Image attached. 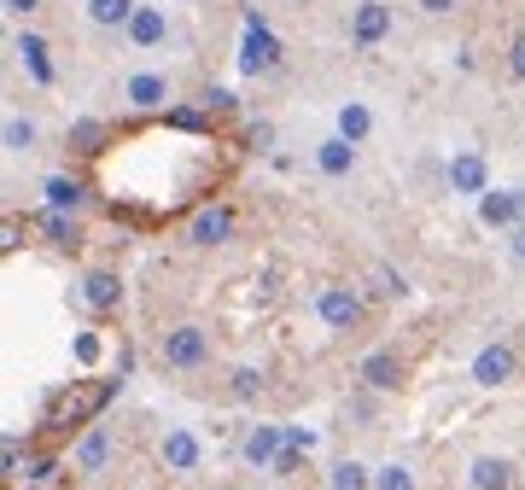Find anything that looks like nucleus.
<instances>
[{"instance_id":"5701e85b","label":"nucleus","mask_w":525,"mask_h":490,"mask_svg":"<svg viewBox=\"0 0 525 490\" xmlns=\"http://www.w3.org/2000/svg\"><path fill=\"white\" fill-rule=\"evenodd\" d=\"M368 135H374V111H368L362 100H345V105H339V140L362 146Z\"/></svg>"},{"instance_id":"7c9ffc66","label":"nucleus","mask_w":525,"mask_h":490,"mask_svg":"<svg viewBox=\"0 0 525 490\" xmlns=\"http://www.w3.org/2000/svg\"><path fill=\"white\" fill-rule=\"evenodd\" d=\"M53 473H59V455H35L30 461V485H47Z\"/></svg>"},{"instance_id":"a211bd4d","label":"nucleus","mask_w":525,"mask_h":490,"mask_svg":"<svg viewBox=\"0 0 525 490\" xmlns=\"http://www.w3.org/2000/svg\"><path fill=\"white\" fill-rule=\"evenodd\" d=\"M129 47H158L164 35H170V18H164V6H135V18H129Z\"/></svg>"},{"instance_id":"c756f323","label":"nucleus","mask_w":525,"mask_h":490,"mask_svg":"<svg viewBox=\"0 0 525 490\" xmlns=\"http://www.w3.org/2000/svg\"><path fill=\"white\" fill-rule=\"evenodd\" d=\"M374 292H380V298H403V292H409V280L397 275V269H385V263H380V269H374Z\"/></svg>"},{"instance_id":"2eb2a0df","label":"nucleus","mask_w":525,"mask_h":490,"mask_svg":"<svg viewBox=\"0 0 525 490\" xmlns=\"http://www.w3.org/2000/svg\"><path fill=\"white\" fill-rule=\"evenodd\" d=\"M82 304H88V315H111L117 304H123V280L111 275V269H88V280H82Z\"/></svg>"},{"instance_id":"ea45409f","label":"nucleus","mask_w":525,"mask_h":490,"mask_svg":"<svg viewBox=\"0 0 525 490\" xmlns=\"http://www.w3.org/2000/svg\"><path fill=\"white\" fill-rule=\"evenodd\" d=\"M35 6H41V0H6V12H12V18H24V12H35Z\"/></svg>"},{"instance_id":"393cba45","label":"nucleus","mask_w":525,"mask_h":490,"mask_svg":"<svg viewBox=\"0 0 525 490\" xmlns=\"http://www.w3.org/2000/svg\"><path fill=\"white\" fill-rule=\"evenodd\" d=\"M327 485L333 490H374V467H362V461H339V467H333V479H327Z\"/></svg>"},{"instance_id":"b1692460","label":"nucleus","mask_w":525,"mask_h":490,"mask_svg":"<svg viewBox=\"0 0 525 490\" xmlns=\"http://www.w3.org/2000/svg\"><path fill=\"white\" fill-rule=\"evenodd\" d=\"M135 6H140V0H88V18H94L100 30H129Z\"/></svg>"},{"instance_id":"f8f14e48","label":"nucleus","mask_w":525,"mask_h":490,"mask_svg":"<svg viewBox=\"0 0 525 490\" xmlns=\"http://www.w3.org/2000/svg\"><path fill=\"white\" fill-rule=\"evenodd\" d=\"M123 100L135 105V111H164L170 105V76L164 70H135L123 82Z\"/></svg>"},{"instance_id":"20e7f679","label":"nucleus","mask_w":525,"mask_h":490,"mask_svg":"<svg viewBox=\"0 0 525 490\" xmlns=\"http://www.w3.org/2000/svg\"><path fill=\"white\" fill-rule=\"evenodd\" d=\"M315 315H321V327H327V333H356V327H362V315H368V304H362V292H356V286L327 280V286L315 292Z\"/></svg>"},{"instance_id":"aec40b11","label":"nucleus","mask_w":525,"mask_h":490,"mask_svg":"<svg viewBox=\"0 0 525 490\" xmlns=\"http://www.w3.org/2000/svg\"><path fill=\"white\" fill-rule=\"evenodd\" d=\"M35 234L47 245H59V251H76V245H82V222H76V216H59V210H41V216H35Z\"/></svg>"},{"instance_id":"7ed1b4c3","label":"nucleus","mask_w":525,"mask_h":490,"mask_svg":"<svg viewBox=\"0 0 525 490\" xmlns=\"http://www.w3.org/2000/svg\"><path fill=\"white\" fill-rule=\"evenodd\" d=\"M280 70V41L269 30V18L251 6L245 12V35H240V76H275Z\"/></svg>"},{"instance_id":"e433bc0d","label":"nucleus","mask_w":525,"mask_h":490,"mask_svg":"<svg viewBox=\"0 0 525 490\" xmlns=\"http://www.w3.org/2000/svg\"><path fill=\"white\" fill-rule=\"evenodd\" d=\"M426 18H444V12H455V0H415Z\"/></svg>"},{"instance_id":"9b49d317","label":"nucleus","mask_w":525,"mask_h":490,"mask_svg":"<svg viewBox=\"0 0 525 490\" xmlns=\"http://www.w3.org/2000/svg\"><path fill=\"white\" fill-rule=\"evenodd\" d=\"M385 35H391V6H385V0H362V6L350 12V41H356V47H380Z\"/></svg>"},{"instance_id":"9d476101","label":"nucleus","mask_w":525,"mask_h":490,"mask_svg":"<svg viewBox=\"0 0 525 490\" xmlns=\"http://www.w3.org/2000/svg\"><path fill=\"white\" fill-rule=\"evenodd\" d=\"M479 222H485V228H508V234H514V228L525 222V187L485 193V199H479Z\"/></svg>"},{"instance_id":"72a5a7b5","label":"nucleus","mask_w":525,"mask_h":490,"mask_svg":"<svg viewBox=\"0 0 525 490\" xmlns=\"http://www.w3.org/2000/svg\"><path fill=\"white\" fill-rule=\"evenodd\" d=\"M245 140H251L257 152H269V146H275V123H251V129H245Z\"/></svg>"},{"instance_id":"4468645a","label":"nucleus","mask_w":525,"mask_h":490,"mask_svg":"<svg viewBox=\"0 0 525 490\" xmlns=\"http://www.w3.org/2000/svg\"><path fill=\"white\" fill-rule=\"evenodd\" d=\"M450 187L455 193H467V199H485L490 193V170H485V152H455L450 158Z\"/></svg>"},{"instance_id":"6ab92c4d","label":"nucleus","mask_w":525,"mask_h":490,"mask_svg":"<svg viewBox=\"0 0 525 490\" xmlns=\"http://www.w3.org/2000/svg\"><path fill=\"white\" fill-rule=\"evenodd\" d=\"M105 140H117V129H111L105 117H82V123H70L65 146H70V152H82V158H100Z\"/></svg>"},{"instance_id":"dca6fc26","label":"nucleus","mask_w":525,"mask_h":490,"mask_svg":"<svg viewBox=\"0 0 525 490\" xmlns=\"http://www.w3.org/2000/svg\"><path fill=\"white\" fill-rule=\"evenodd\" d=\"M280 450H286V426H251L245 444H240V455L251 461V467H275Z\"/></svg>"},{"instance_id":"0eeeda50","label":"nucleus","mask_w":525,"mask_h":490,"mask_svg":"<svg viewBox=\"0 0 525 490\" xmlns=\"http://www.w3.org/2000/svg\"><path fill=\"white\" fill-rule=\"evenodd\" d=\"M158 461H164L170 473H199V461H205V444H199L187 426H170V432L158 438Z\"/></svg>"},{"instance_id":"39448f33","label":"nucleus","mask_w":525,"mask_h":490,"mask_svg":"<svg viewBox=\"0 0 525 490\" xmlns=\"http://www.w3.org/2000/svg\"><path fill=\"white\" fill-rule=\"evenodd\" d=\"M111 455H117V426H88L76 444H70V467L82 473V479H94V473H105L111 467Z\"/></svg>"},{"instance_id":"58836bf2","label":"nucleus","mask_w":525,"mask_h":490,"mask_svg":"<svg viewBox=\"0 0 525 490\" xmlns=\"http://www.w3.org/2000/svg\"><path fill=\"white\" fill-rule=\"evenodd\" d=\"M508 251H514V263H525V222L514 228V240H508Z\"/></svg>"},{"instance_id":"1a4fd4ad","label":"nucleus","mask_w":525,"mask_h":490,"mask_svg":"<svg viewBox=\"0 0 525 490\" xmlns=\"http://www.w3.org/2000/svg\"><path fill=\"white\" fill-rule=\"evenodd\" d=\"M234 228H240V216H234V205H205L199 216H193V228H187V240L193 245H228L234 240Z\"/></svg>"},{"instance_id":"f03ea898","label":"nucleus","mask_w":525,"mask_h":490,"mask_svg":"<svg viewBox=\"0 0 525 490\" xmlns=\"http://www.w3.org/2000/svg\"><path fill=\"white\" fill-rule=\"evenodd\" d=\"M158 356H164V368H175V374H199V368H210L216 345H210V333L199 321H175V327L158 333Z\"/></svg>"},{"instance_id":"412c9836","label":"nucleus","mask_w":525,"mask_h":490,"mask_svg":"<svg viewBox=\"0 0 525 490\" xmlns=\"http://www.w3.org/2000/svg\"><path fill=\"white\" fill-rule=\"evenodd\" d=\"M41 193H47V210H59V216H76V210L88 205V193H82V181H76V175H47V181H41Z\"/></svg>"},{"instance_id":"a19ab883","label":"nucleus","mask_w":525,"mask_h":490,"mask_svg":"<svg viewBox=\"0 0 525 490\" xmlns=\"http://www.w3.org/2000/svg\"><path fill=\"white\" fill-rule=\"evenodd\" d=\"M222 490H240V485H222Z\"/></svg>"},{"instance_id":"423d86ee","label":"nucleus","mask_w":525,"mask_h":490,"mask_svg":"<svg viewBox=\"0 0 525 490\" xmlns=\"http://www.w3.org/2000/svg\"><path fill=\"white\" fill-rule=\"evenodd\" d=\"M520 374V350L508 345V339H490L479 356H473V380L479 385H508Z\"/></svg>"},{"instance_id":"4be33fe9","label":"nucleus","mask_w":525,"mask_h":490,"mask_svg":"<svg viewBox=\"0 0 525 490\" xmlns=\"http://www.w3.org/2000/svg\"><path fill=\"white\" fill-rule=\"evenodd\" d=\"M315 170L333 175V181H339V175H350V170H356V146H350V140H339V135H327L321 146H315Z\"/></svg>"},{"instance_id":"a878e982","label":"nucleus","mask_w":525,"mask_h":490,"mask_svg":"<svg viewBox=\"0 0 525 490\" xmlns=\"http://www.w3.org/2000/svg\"><path fill=\"white\" fill-rule=\"evenodd\" d=\"M263 368H234V374H228V397H240V403H257V397H263Z\"/></svg>"},{"instance_id":"4c0bfd02","label":"nucleus","mask_w":525,"mask_h":490,"mask_svg":"<svg viewBox=\"0 0 525 490\" xmlns=\"http://www.w3.org/2000/svg\"><path fill=\"white\" fill-rule=\"evenodd\" d=\"M345 415H350V420H374V397H356Z\"/></svg>"},{"instance_id":"ddd939ff","label":"nucleus","mask_w":525,"mask_h":490,"mask_svg":"<svg viewBox=\"0 0 525 490\" xmlns=\"http://www.w3.org/2000/svg\"><path fill=\"white\" fill-rule=\"evenodd\" d=\"M356 380L368 385V391H397L403 385V356L397 350H368L356 362Z\"/></svg>"},{"instance_id":"f704fd0d","label":"nucleus","mask_w":525,"mask_h":490,"mask_svg":"<svg viewBox=\"0 0 525 490\" xmlns=\"http://www.w3.org/2000/svg\"><path fill=\"white\" fill-rule=\"evenodd\" d=\"M508 70H514V76L525 82V30L514 35V47H508Z\"/></svg>"},{"instance_id":"6e6552de","label":"nucleus","mask_w":525,"mask_h":490,"mask_svg":"<svg viewBox=\"0 0 525 490\" xmlns=\"http://www.w3.org/2000/svg\"><path fill=\"white\" fill-rule=\"evenodd\" d=\"M12 53L24 59V70H30L35 88H53V82H59V70H53V47H47L35 30H18V35H12Z\"/></svg>"},{"instance_id":"2f4dec72","label":"nucleus","mask_w":525,"mask_h":490,"mask_svg":"<svg viewBox=\"0 0 525 490\" xmlns=\"http://www.w3.org/2000/svg\"><path fill=\"white\" fill-rule=\"evenodd\" d=\"M298 461H304V450H292V444H286V450H280V461L269 467V473H275V479H292V473H298Z\"/></svg>"},{"instance_id":"c85d7f7f","label":"nucleus","mask_w":525,"mask_h":490,"mask_svg":"<svg viewBox=\"0 0 525 490\" xmlns=\"http://www.w3.org/2000/svg\"><path fill=\"white\" fill-rule=\"evenodd\" d=\"M199 105H205V111H216V117H228V111H234V88H222V82H216V88H205V94H199Z\"/></svg>"},{"instance_id":"cd10ccee","label":"nucleus","mask_w":525,"mask_h":490,"mask_svg":"<svg viewBox=\"0 0 525 490\" xmlns=\"http://www.w3.org/2000/svg\"><path fill=\"white\" fill-rule=\"evenodd\" d=\"M374 490H415V473L397 467V461H391V467H374Z\"/></svg>"},{"instance_id":"c9c22d12","label":"nucleus","mask_w":525,"mask_h":490,"mask_svg":"<svg viewBox=\"0 0 525 490\" xmlns=\"http://www.w3.org/2000/svg\"><path fill=\"white\" fill-rule=\"evenodd\" d=\"M286 444H292V450H304V455H310V450H315V432H304V426H286Z\"/></svg>"},{"instance_id":"bb28decb","label":"nucleus","mask_w":525,"mask_h":490,"mask_svg":"<svg viewBox=\"0 0 525 490\" xmlns=\"http://www.w3.org/2000/svg\"><path fill=\"white\" fill-rule=\"evenodd\" d=\"M0 140H6V152H30V146H35V123L12 111V117H6V129H0Z\"/></svg>"},{"instance_id":"f3484780","label":"nucleus","mask_w":525,"mask_h":490,"mask_svg":"<svg viewBox=\"0 0 525 490\" xmlns=\"http://www.w3.org/2000/svg\"><path fill=\"white\" fill-rule=\"evenodd\" d=\"M467 485L473 490H514V461H508V455H473Z\"/></svg>"},{"instance_id":"473e14b6","label":"nucleus","mask_w":525,"mask_h":490,"mask_svg":"<svg viewBox=\"0 0 525 490\" xmlns=\"http://www.w3.org/2000/svg\"><path fill=\"white\" fill-rule=\"evenodd\" d=\"M76 362H100V333H76Z\"/></svg>"},{"instance_id":"f257e3e1","label":"nucleus","mask_w":525,"mask_h":490,"mask_svg":"<svg viewBox=\"0 0 525 490\" xmlns=\"http://www.w3.org/2000/svg\"><path fill=\"white\" fill-rule=\"evenodd\" d=\"M117 385L123 380H88V385L59 391V397L41 409V438H65V432H88V426H100V409L117 397Z\"/></svg>"}]
</instances>
